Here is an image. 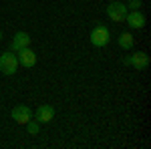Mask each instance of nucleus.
I'll use <instances>...</instances> for the list:
<instances>
[{"label":"nucleus","mask_w":151,"mask_h":149,"mask_svg":"<svg viewBox=\"0 0 151 149\" xmlns=\"http://www.w3.org/2000/svg\"><path fill=\"white\" fill-rule=\"evenodd\" d=\"M35 119L38 123H50L55 119V107L52 105H40L35 111Z\"/></svg>","instance_id":"0eeeda50"},{"label":"nucleus","mask_w":151,"mask_h":149,"mask_svg":"<svg viewBox=\"0 0 151 149\" xmlns=\"http://www.w3.org/2000/svg\"><path fill=\"white\" fill-rule=\"evenodd\" d=\"M123 65H127V67H133L135 71H145L149 67V55L147 53H135V55H129V57L123 58Z\"/></svg>","instance_id":"20e7f679"},{"label":"nucleus","mask_w":151,"mask_h":149,"mask_svg":"<svg viewBox=\"0 0 151 149\" xmlns=\"http://www.w3.org/2000/svg\"><path fill=\"white\" fill-rule=\"evenodd\" d=\"M30 45V36L26 35V32H16V35L12 36V42H10V48L8 50H12V53H18L20 48H24V46Z\"/></svg>","instance_id":"1a4fd4ad"},{"label":"nucleus","mask_w":151,"mask_h":149,"mask_svg":"<svg viewBox=\"0 0 151 149\" xmlns=\"http://www.w3.org/2000/svg\"><path fill=\"white\" fill-rule=\"evenodd\" d=\"M117 45L121 46L123 50H129V48H133V45H135V38H133L131 32H121L119 38H117Z\"/></svg>","instance_id":"9d476101"},{"label":"nucleus","mask_w":151,"mask_h":149,"mask_svg":"<svg viewBox=\"0 0 151 149\" xmlns=\"http://www.w3.org/2000/svg\"><path fill=\"white\" fill-rule=\"evenodd\" d=\"M18 71V58L12 50H6L0 55V73L6 75V77H12L14 73Z\"/></svg>","instance_id":"f257e3e1"},{"label":"nucleus","mask_w":151,"mask_h":149,"mask_svg":"<svg viewBox=\"0 0 151 149\" xmlns=\"http://www.w3.org/2000/svg\"><path fill=\"white\" fill-rule=\"evenodd\" d=\"M125 4H127V8H131V10H139L141 8V0H129Z\"/></svg>","instance_id":"f8f14e48"},{"label":"nucleus","mask_w":151,"mask_h":149,"mask_svg":"<svg viewBox=\"0 0 151 149\" xmlns=\"http://www.w3.org/2000/svg\"><path fill=\"white\" fill-rule=\"evenodd\" d=\"M0 40H2V30H0Z\"/></svg>","instance_id":"ddd939ff"},{"label":"nucleus","mask_w":151,"mask_h":149,"mask_svg":"<svg viewBox=\"0 0 151 149\" xmlns=\"http://www.w3.org/2000/svg\"><path fill=\"white\" fill-rule=\"evenodd\" d=\"M24 125H26V131H28L30 135H38V125H40V123H38L36 119H28Z\"/></svg>","instance_id":"9b49d317"},{"label":"nucleus","mask_w":151,"mask_h":149,"mask_svg":"<svg viewBox=\"0 0 151 149\" xmlns=\"http://www.w3.org/2000/svg\"><path fill=\"white\" fill-rule=\"evenodd\" d=\"M18 67H24V69H32L36 65V53L30 48V46H24L18 50Z\"/></svg>","instance_id":"39448f33"},{"label":"nucleus","mask_w":151,"mask_h":149,"mask_svg":"<svg viewBox=\"0 0 151 149\" xmlns=\"http://www.w3.org/2000/svg\"><path fill=\"white\" fill-rule=\"evenodd\" d=\"M127 4L121 2V0H113L107 4V16L113 20V22H123L125 20V14H127Z\"/></svg>","instance_id":"f03ea898"},{"label":"nucleus","mask_w":151,"mask_h":149,"mask_svg":"<svg viewBox=\"0 0 151 149\" xmlns=\"http://www.w3.org/2000/svg\"><path fill=\"white\" fill-rule=\"evenodd\" d=\"M111 40V32L105 24H97L93 30H91V45L101 48V46H107Z\"/></svg>","instance_id":"7ed1b4c3"},{"label":"nucleus","mask_w":151,"mask_h":149,"mask_svg":"<svg viewBox=\"0 0 151 149\" xmlns=\"http://www.w3.org/2000/svg\"><path fill=\"white\" fill-rule=\"evenodd\" d=\"M125 22L129 24V28H143L145 26V16L139 10H127Z\"/></svg>","instance_id":"6e6552de"},{"label":"nucleus","mask_w":151,"mask_h":149,"mask_svg":"<svg viewBox=\"0 0 151 149\" xmlns=\"http://www.w3.org/2000/svg\"><path fill=\"white\" fill-rule=\"evenodd\" d=\"M10 117L18 123V125H24L28 119H32V109L28 105H16L10 111Z\"/></svg>","instance_id":"423d86ee"}]
</instances>
